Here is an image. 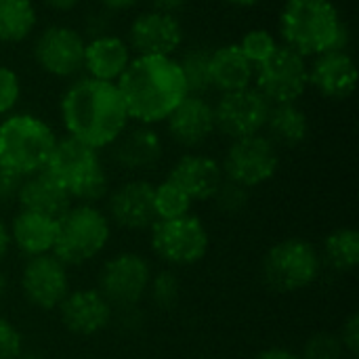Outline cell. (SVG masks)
I'll use <instances>...</instances> for the list:
<instances>
[{"label": "cell", "instance_id": "obj_1", "mask_svg": "<svg viewBox=\"0 0 359 359\" xmlns=\"http://www.w3.org/2000/svg\"><path fill=\"white\" fill-rule=\"evenodd\" d=\"M61 122L67 137L93 147L103 149L128 128V111L116 82L80 78L63 93Z\"/></svg>", "mask_w": 359, "mask_h": 359}, {"label": "cell", "instance_id": "obj_2", "mask_svg": "<svg viewBox=\"0 0 359 359\" xmlns=\"http://www.w3.org/2000/svg\"><path fill=\"white\" fill-rule=\"evenodd\" d=\"M116 86L128 118L147 126L164 122L189 95L179 61L172 57L139 55L130 59Z\"/></svg>", "mask_w": 359, "mask_h": 359}, {"label": "cell", "instance_id": "obj_3", "mask_svg": "<svg viewBox=\"0 0 359 359\" xmlns=\"http://www.w3.org/2000/svg\"><path fill=\"white\" fill-rule=\"evenodd\" d=\"M280 36L301 57L345 50L349 29L332 0H286L280 13Z\"/></svg>", "mask_w": 359, "mask_h": 359}, {"label": "cell", "instance_id": "obj_4", "mask_svg": "<svg viewBox=\"0 0 359 359\" xmlns=\"http://www.w3.org/2000/svg\"><path fill=\"white\" fill-rule=\"evenodd\" d=\"M55 177L69 194L72 202L78 204H97L107 198L109 179L103 168L99 149H93L74 137L57 139V145L44 168Z\"/></svg>", "mask_w": 359, "mask_h": 359}, {"label": "cell", "instance_id": "obj_5", "mask_svg": "<svg viewBox=\"0 0 359 359\" xmlns=\"http://www.w3.org/2000/svg\"><path fill=\"white\" fill-rule=\"evenodd\" d=\"M55 145V130L32 114H13L0 122V166L21 179L44 170Z\"/></svg>", "mask_w": 359, "mask_h": 359}, {"label": "cell", "instance_id": "obj_6", "mask_svg": "<svg viewBox=\"0 0 359 359\" xmlns=\"http://www.w3.org/2000/svg\"><path fill=\"white\" fill-rule=\"evenodd\" d=\"M111 238V223L97 204H72L57 219L53 255L67 267L97 259Z\"/></svg>", "mask_w": 359, "mask_h": 359}, {"label": "cell", "instance_id": "obj_7", "mask_svg": "<svg viewBox=\"0 0 359 359\" xmlns=\"http://www.w3.org/2000/svg\"><path fill=\"white\" fill-rule=\"evenodd\" d=\"M322 267L320 252L313 244L303 238H286L265 252L261 261V278L269 290L292 294L316 284Z\"/></svg>", "mask_w": 359, "mask_h": 359}, {"label": "cell", "instance_id": "obj_8", "mask_svg": "<svg viewBox=\"0 0 359 359\" xmlns=\"http://www.w3.org/2000/svg\"><path fill=\"white\" fill-rule=\"evenodd\" d=\"M149 244L160 261L172 267H189L208 255L210 236L202 219L189 212L179 219L156 221L149 227Z\"/></svg>", "mask_w": 359, "mask_h": 359}, {"label": "cell", "instance_id": "obj_9", "mask_svg": "<svg viewBox=\"0 0 359 359\" xmlns=\"http://www.w3.org/2000/svg\"><path fill=\"white\" fill-rule=\"evenodd\" d=\"M252 82L271 105L297 103L309 88V65L297 50L278 44V48L255 67Z\"/></svg>", "mask_w": 359, "mask_h": 359}, {"label": "cell", "instance_id": "obj_10", "mask_svg": "<svg viewBox=\"0 0 359 359\" xmlns=\"http://www.w3.org/2000/svg\"><path fill=\"white\" fill-rule=\"evenodd\" d=\"M225 179L252 189L271 181L280 168V151L265 135L233 139L221 162Z\"/></svg>", "mask_w": 359, "mask_h": 359}, {"label": "cell", "instance_id": "obj_11", "mask_svg": "<svg viewBox=\"0 0 359 359\" xmlns=\"http://www.w3.org/2000/svg\"><path fill=\"white\" fill-rule=\"evenodd\" d=\"M151 267L139 252H120L99 271V292L111 307L128 309L143 301L151 280Z\"/></svg>", "mask_w": 359, "mask_h": 359}, {"label": "cell", "instance_id": "obj_12", "mask_svg": "<svg viewBox=\"0 0 359 359\" xmlns=\"http://www.w3.org/2000/svg\"><path fill=\"white\" fill-rule=\"evenodd\" d=\"M269 109L271 103L252 86L223 93L217 105H212L215 128L231 141L259 135L265 128Z\"/></svg>", "mask_w": 359, "mask_h": 359}, {"label": "cell", "instance_id": "obj_13", "mask_svg": "<svg viewBox=\"0 0 359 359\" xmlns=\"http://www.w3.org/2000/svg\"><path fill=\"white\" fill-rule=\"evenodd\" d=\"M67 265L53 252L29 257L21 269V292L29 305L42 311H53L69 292Z\"/></svg>", "mask_w": 359, "mask_h": 359}, {"label": "cell", "instance_id": "obj_14", "mask_svg": "<svg viewBox=\"0 0 359 359\" xmlns=\"http://www.w3.org/2000/svg\"><path fill=\"white\" fill-rule=\"evenodd\" d=\"M84 38L69 25H48L34 44L36 63L55 78H72L84 69Z\"/></svg>", "mask_w": 359, "mask_h": 359}, {"label": "cell", "instance_id": "obj_15", "mask_svg": "<svg viewBox=\"0 0 359 359\" xmlns=\"http://www.w3.org/2000/svg\"><path fill=\"white\" fill-rule=\"evenodd\" d=\"M107 219L128 231H145L158 219L154 210V185L143 179H130L107 196Z\"/></svg>", "mask_w": 359, "mask_h": 359}, {"label": "cell", "instance_id": "obj_16", "mask_svg": "<svg viewBox=\"0 0 359 359\" xmlns=\"http://www.w3.org/2000/svg\"><path fill=\"white\" fill-rule=\"evenodd\" d=\"M57 311L65 330L78 337H93L103 332L114 316V307L97 288L69 290Z\"/></svg>", "mask_w": 359, "mask_h": 359}, {"label": "cell", "instance_id": "obj_17", "mask_svg": "<svg viewBox=\"0 0 359 359\" xmlns=\"http://www.w3.org/2000/svg\"><path fill=\"white\" fill-rule=\"evenodd\" d=\"M183 42V27L175 15L147 11L133 19L128 27V46L139 55L170 57Z\"/></svg>", "mask_w": 359, "mask_h": 359}, {"label": "cell", "instance_id": "obj_18", "mask_svg": "<svg viewBox=\"0 0 359 359\" xmlns=\"http://www.w3.org/2000/svg\"><path fill=\"white\" fill-rule=\"evenodd\" d=\"M164 122L170 139L187 149L204 145L217 130L212 105L200 95H187Z\"/></svg>", "mask_w": 359, "mask_h": 359}, {"label": "cell", "instance_id": "obj_19", "mask_svg": "<svg viewBox=\"0 0 359 359\" xmlns=\"http://www.w3.org/2000/svg\"><path fill=\"white\" fill-rule=\"evenodd\" d=\"M309 86L324 99L345 101L358 86V65L347 50H328L318 55L309 67Z\"/></svg>", "mask_w": 359, "mask_h": 359}, {"label": "cell", "instance_id": "obj_20", "mask_svg": "<svg viewBox=\"0 0 359 359\" xmlns=\"http://www.w3.org/2000/svg\"><path fill=\"white\" fill-rule=\"evenodd\" d=\"M166 179L177 183L191 198V202H206L212 200L225 175L221 162L215 158L206 154H185L175 162Z\"/></svg>", "mask_w": 359, "mask_h": 359}, {"label": "cell", "instance_id": "obj_21", "mask_svg": "<svg viewBox=\"0 0 359 359\" xmlns=\"http://www.w3.org/2000/svg\"><path fill=\"white\" fill-rule=\"evenodd\" d=\"M114 162L128 172H145L151 170L164 154L162 137L147 124H139L135 128H126L111 143Z\"/></svg>", "mask_w": 359, "mask_h": 359}, {"label": "cell", "instance_id": "obj_22", "mask_svg": "<svg viewBox=\"0 0 359 359\" xmlns=\"http://www.w3.org/2000/svg\"><path fill=\"white\" fill-rule=\"evenodd\" d=\"M15 202L23 210L40 212L53 219H59L74 204L67 189L46 170L23 177Z\"/></svg>", "mask_w": 359, "mask_h": 359}, {"label": "cell", "instance_id": "obj_23", "mask_svg": "<svg viewBox=\"0 0 359 359\" xmlns=\"http://www.w3.org/2000/svg\"><path fill=\"white\" fill-rule=\"evenodd\" d=\"M11 246H15L21 255L40 257L53 252L55 240H57V219L32 212V210H19L11 225Z\"/></svg>", "mask_w": 359, "mask_h": 359}, {"label": "cell", "instance_id": "obj_24", "mask_svg": "<svg viewBox=\"0 0 359 359\" xmlns=\"http://www.w3.org/2000/svg\"><path fill=\"white\" fill-rule=\"evenodd\" d=\"M130 63V46L124 38L114 34L95 36L84 46V69L88 78L116 82Z\"/></svg>", "mask_w": 359, "mask_h": 359}, {"label": "cell", "instance_id": "obj_25", "mask_svg": "<svg viewBox=\"0 0 359 359\" xmlns=\"http://www.w3.org/2000/svg\"><path fill=\"white\" fill-rule=\"evenodd\" d=\"M210 86L221 93L248 88L255 80V65L246 59L238 44H225L210 50Z\"/></svg>", "mask_w": 359, "mask_h": 359}, {"label": "cell", "instance_id": "obj_26", "mask_svg": "<svg viewBox=\"0 0 359 359\" xmlns=\"http://www.w3.org/2000/svg\"><path fill=\"white\" fill-rule=\"evenodd\" d=\"M263 130L276 147H299L309 135V118L297 103L271 105Z\"/></svg>", "mask_w": 359, "mask_h": 359}, {"label": "cell", "instance_id": "obj_27", "mask_svg": "<svg viewBox=\"0 0 359 359\" xmlns=\"http://www.w3.org/2000/svg\"><path fill=\"white\" fill-rule=\"evenodd\" d=\"M322 265L337 273H349L359 263V233L351 227H339L324 240L320 252Z\"/></svg>", "mask_w": 359, "mask_h": 359}, {"label": "cell", "instance_id": "obj_28", "mask_svg": "<svg viewBox=\"0 0 359 359\" xmlns=\"http://www.w3.org/2000/svg\"><path fill=\"white\" fill-rule=\"evenodd\" d=\"M38 15L32 0H0V44L25 40L36 27Z\"/></svg>", "mask_w": 359, "mask_h": 359}, {"label": "cell", "instance_id": "obj_29", "mask_svg": "<svg viewBox=\"0 0 359 359\" xmlns=\"http://www.w3.org/2000/svg\"><path fill=\"white\" fill-rule=\"evenodd\" d=\"M208 61H210V50L204 46H194L181 57L179 67H181V74H183V80H185L189 95L204 97V93H208L212 88L210 86Z\"/></svg>", "mask_w": 359, "mask_h": 359}, {"label": "cell", "instance_id": "obj_30", "mask_svg": "<svg viewBox=\"0 0 359 359\" xmlns=\"http://www.w3.org/2000/svg\"><path fill=\"white\" fill-rule=\"evenodd\" d=\"M191 198L170 179L154 185V210L158 221L179 219L191 212Z\"/></svg>", "mask_w": 359, "mask_h": 359}, {"label": "cell", "instance_id": "obj_31", "mask_svg": "<svg viewBox=\"0 0 359 359\" xmlns=\"http://www.w3.org/2000/svg\"><path fill=\"white\" fill-rule=\"evenodd\" d=\"M238 46L246 55V59L257 67L278 48V40L269 29H250L242 36Z\"/></svg>", "mask_w": 359, "mask_h": 359}, {"label": "cell", "instance_id": "obj_32", "mask_svg": "<svg viewBox=\"0 0 359 359\" xmlns=\"http://www.w3.org/2000/svg\"><path fill=\"white\" fill-rule=\"evenodd\" d=\"M212 202H215L219 212H223V215H238V212H242L248 206L250 189L229 181V179H223V183L219 185V189L212 196Z\"/></svg>", "mask_w": 359, "mask_h": 359}, {"label": "cell", "instance_id": "obj_33", "mask_svg": "<svg viewBox=\"0 0 359 359\" xmlns=\"http://www.w3.org/2000/svg\"><path fill=\"white\" fill-rule=\"evenodd\" d=\"M345 347L339 339V334H332V332H318L313 334L299 359H345Z\"/></svg>", "mask_w": 359, "mask_h": 359}, {"label": "cell", "instance_id": "obj_34", "mask_svg": "<svg viewBox=\"0 0 359 359\" xmlns=\"http://www.w3.org/2000/svg\"><path fill=\"white\" fill-rule=\"evenodd\" d=\"M179 292H181V286H179V280L175 278V273H170V271H160V273L151 276L147 294L151 297V301H154L158 307L170 309V307L177 303Z\"/></svg>", "mask_w": 359, "mask_h": 359}, {"label": "cell", "instance_id": "obj_35", "mask_svg": "<svg viewBox=\"0 0 359 359\" xmlns=\"http://www.w3.org/2000/svg\"><path fill=\"white\" fill-rule=\"evenodd\" d=\"M19 97H21L19 76L11 67L0 65V116L11 114L13 107L17 105Z\"/></svg>", "mask_w": 359, "mask_h": 359}, {"label": "cell", "instance_id": "obj_36", "mask_svg": "<svg viewBox=\"0 0 359 359\" xmlns=\"http://www.w3.org/2000/svg\"><path fill=\"white\" fill-rule=\"evenodd\" d=\"M23 355V337L19 328L6 320L0 318V359H19Z\"/></svg>", "mask_w": 359, "mask_h": 359}, {"label": "cell", "instance_id": "obj_37", "mask_svg": "<svg viewBox=\"0 0 359 359\" xmlns=\"http://www.w3.org/2000/svg\"><path fill=\"white\" fill-rule=\"evenodd\" d=\"M339 339H341V343H343L345 351H347V353H351V355L355 358L359 349V316L358 313H351V316L345 320V324H343V328H341Z\"/></svg>", "mask_w": 359, "mask_h": 359}, {"label": "cell", "instance_id": "obj_38", "mask_svg": "<svg viewBox=\"0 0 359 359\" xmlns=\"http://www.w3.org/2000/svg\"><path fill=\"white\" fill-rule=\"evenodd\" d=\"M19 185H21V177L0 166V206H6L17 200Z\"/></svg>", "mask_w": 359, "mask_h": 359}, {"label": "cell", "instance_id": "obj_39", "mask_svg": "<svg viewBox=\"0 0 359 359\" xmlns=\"http://www.w3.org/2000/svg\"><path fill=\"white\" fill-rule=\"evenodd\" d=\"M149 4H151V11L166 13V15H177L179 11L185 8L187 0H149Z\"/></svg>", "mask_w": 359, "mask_h": 359}, {"label": "cell", "instance_id": "obj_40", "mask_svg": "<svg viewBox=\"0 0 359 359\" xmlns=\"http://www.w3.org/2000/svg\"><path fill=\"white\" fill-rule=\"evenodd\" d=\"M255 359H299V355L284 347H269V349L261 351Z\"/></svg>", "mask_w": 359, "mask_h": 359}, {"label": "cell", "instance_id": "obj_41", "mask_svg": "<svg viewBox=\"0 0 359 359\" xmlns=\"http://www.w3.org/2000/svg\"><path fill=\"white\" fill-rule=\"evenodd\" d=\"M8 250H11V233H8V225L0 217V263L4 261Z\"/></svg>", "mask_w": 359, "mask_h": 359}, {"label": "cell", "instance_id": "obj_42", "mask_svg": "<svg viewBox=\"0 0 359 359\" xmlns=\"http://www.w3.org/2000/svg\"><path fill=\"white\" fill-rule=\"evenodd\" d=\"M139 0H101V4L111 11V13H120V11H128L137 4Z\"/></svg>", "mask_w": 359, "mask_h": 359}, {"label": "cell", "instance_id": "obj_43", "mask_svg": "<svg viewBox=\"0 0 359 359\" xmlns=\"http://www.w3.org/2000/svg\"><path fill=\"white\" fill-rule=\"evenodd\" d=\"M44 2H46V6H48V8H53V11H61V13L72 11L74 6H78V4H80V0H44Z\"/></svg>", "mask_w": 359, "mask_h": 359}, {"label": "cell", "instance_id": "obj_44", "mask_svg": "<svg viewBox=\"0 0 359 359\" xmlns=\"http://www.w3.org/2000/svg\"><path fill=\"white\" fill-rule=\"evenodd\" d=\"M225 2L231 4V6H238V8H250V6L259 4L261 0H225Z\"/></svg>", "mask_w": 359, "mask_h": 359}, {"label": "cell", "instance_id": "obj_45", "mask_svg": "<svg viewBox=\"0 0 359 359\" xmlns=\"http://www.w3.org/2000/svg\"><path fill=\"white\" fill-rule=\"evenodd\" d=\"M6 286H8V282H6V276H4V271L0 269V301H2V297L6 294Z\"/></svg>", "mask_w": 359, "mask_h": 359}]
</instances>
